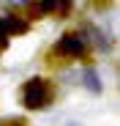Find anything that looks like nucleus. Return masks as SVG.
Segmentation results:
<instances>
[{"label": "nucleus", "mask_w": 120, "mask_h": 126, "mask_svg": "<svg viewBox=\"0 0 120 126\" xmlns=\"http://www.w3.org/2000/svg\"><path fill=\"white\" fill-rule=\"evenodd\" d=\"M0 19H3L8 36H11V33H22V30H27V22H25V19H19V16H14V14H6V16H0Z\"/></svg>", "instance_id": "20e7f679"}, {"label": "nucleus", "mask_w": 120, "mask_h": 126, "mask_svg": "<svg viewBox=\"0 0 120 126\" xmlns=\"http://www.w3.org/2000/svg\"><path fill=\"white\" fill-rule=\"evenodd\" d=\"M85 85H87L90 91H96V93L101 91V85H98V74H96L93 69H87V71H85Z\"/></svg>", "instance_id": "39448f33"}, {"label": "nucleus", "mask_w": 120, "mask_h": 126, "mask_svg": "<svg viewBox=\"0 0 120 126\" xmlns=\"http://www.w3.org/2000/svg\"><path fill=\"white\" fill-rule=\"evenodd\" d=\"M41 8L49 14H57V16H66L71 11V0H41Z\"/></svg>", "instance_id": "7ed1b4c3"}, {"label": "nucleus", "mask_w": 120, "mask_h": 126, "mask_svg": "<svg viewBox=\"0 0 120 126\" xmlns=\"http://www.w3.org/2000/svg\"><path fill=\"white\" fill-rule=\"evenodd\" d=\"M8 41V30H6V25H3V19H0V47H3Z\"/></svg>", "instance_id": "423d86ee"}, {"label": "nucleus", "mask_w": 120, "mask_h": 126, "mask_svg": "<svg viewBox=\"0 0 120 126\" xmlns=\"http://www.w3.org/2000/svg\"><path fill=\"white\" fill-rule=\"evenodd\" d=\"M57 52H60V55H68V58H82V55L87 52V44H85L82 36L68 33V36H63V38L57 41Z\"/></svg>", "instance_id": "f03ea898"}, {"label": "nucleus", "mask_w": 120, "mask_h": 126, "mask_svg": "<svg viewBox=\"0 0 120 126\" xmlns=\"http://www.w3.org/2000/svg\"><path fill=\"white\" fill-rule=\"evenodd\" d=\"M22 101H25V107H30V110H41V107H47V104L52 101V88L47 85V79H30L27 85H25V91H22Z\"/></svg>", "instance_id": "f257e3e1"}, {"label": "nucleus", "mask_w": 120, "mask_h": 126, "mask_svg": "<svg viewBox=\"0 0 120 126\" xmlns=\"http://www.w3.org/2000/svg\"><path fill=\"white\" fill-rule=\"evenodd\" d=\"M0 126H25V123L19 121V118H8V121H3V123H0Z\"/></svg>", "instance_id": "0eeeda50"}]
</instances>
